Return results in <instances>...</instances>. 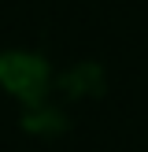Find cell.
Wrapping results in <instances>:
<instances>
[{
	"mask_svg": "<svg viewBox=\"0 0 148 152\" xmlns=\"http://www.w3.org/2000/svg\"><path fill=\"white\" fill-rule=\"evenodd\" d=\"M0 82L22 100H37L44 89V63L26 52H7V56H0Z\"/></svg>",
	"mask_w": 148,
	"mask_h": 152,
	"instance_id": "6da1fadb",
	"label": "cell"
}]
</instances>
